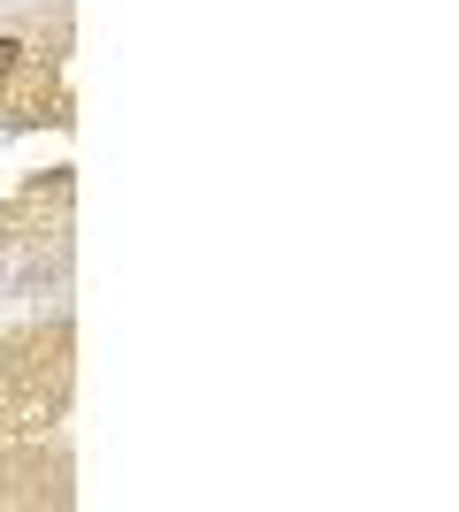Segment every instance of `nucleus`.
<instances>
[{
    "label": "nucleus",
    "mask_w": 459,
    "mask_h": 512,
    "mask_svg": "<svg viewBox=\"0 0 459 512\" xmlns=\"http://www.w3.org/2000/svg\"><path fill=\"white\" fill-rule=\"evenodd\" d=\"M16 62H23V46H16V39H0V77H8Z\"/></svg>",
    "instance_id": "1"
}]
</instances>
